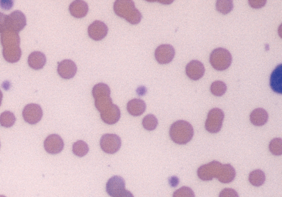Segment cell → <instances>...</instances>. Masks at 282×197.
Segmentation results:
<instances>
[{"mask_svg":"<svg viewBox=\"0 0 282 197\" xmlns=\"http://www.w3.org/2000/svg\"><path fill=\"white\" fill-rule=\"evenodd\" d=\"M1 44L3 48V58L8 63L15 64L22 56V50L19 45L20 39L18 33L11 30H6L1 34Z\"/></svg>","mask_w":282,"mask_h":197,"instance_id":"6da1fadb","label":"cell"},{"mask_svg":"<svg viewBox=\"0 0 282 197\" xmlns=\"http://www.w3.org/2000/svg\"><path fill=\"white\" fill-rule=\"evenodd\" d=\"M113 10L118 16L124 18L132 24H139L142 19V14L132 0H117L114 4Z\"/></svg>","mask_w":282,"mask_h":197,"instance_id":"7a4b0ae2","label":"cell"},{"mask_svg":"<svg viewBox=\"0 0 282 197\" xmlns=\"http://www.w3.org/2000/svg\"><path fill=\"white\" fill-rule=\"evenodd\" d=\"M194 134V130L189 122L179 120L174 122L170 129L172 140L177 144H185L189 142Z\"/></svg>","mask_w":282,"mask_h":197,"instance_id":"3957f363","label":"cell"},{"mask_svg":"<svg viewBox=\"0 0 282 197\" xmlns=\"http://www.w3.org/2000/svg\"><path fill=\"white\" fill-rule=\"evenodd\" d=\"M92 96L95 98V106L100 113L113 104L111 90L106 84L100 82L94 86Z\"/></svg>","mask_w":282,"mask_h":197,"instance_id":"277c9868","label":"cell"},{"mask_svg":"<svg viewBox=\"0 0 282 197\" xmlns=\"http://www.w3.org/2000/svg\"><path fill=\"white\" fill-rule=\"evenodd\" d=\"M230 52L223 48L213 50L210 56V63L213 68L219 71L227 70L232 63Z\"/></svg>","mask_w":282,"mask_h":197,"instance_id":"5b68a950","label":"cell"},{"mask_svg":"<svg viewBox=\"0 0 282 197\" xmlns=\"http://www.w3.org/2000/svg\"><path fill=\"white\" fill-rule=\"evenodd\" d=\"M224 118L223 111L219 108H214L208 113L205 127L208 132L216 134L220 132Z\"/></svg>","mask_w":282,"mask_h":197,"instance_id":"8992f818","label":"cell"},{"mask_svg":"<svg viewBox=\"0 0 282 197\" xmlns=\"http://www.w3.org/2000/svg\"><path fill=\"white\" fill-rule=\"evenodd\" d=\"M121 139L116 134H105L101 138V148L106 154H116L121 148Z\"/></svg>","mask_w":282,"mask_h":197,"instance_id":"52a82bcc","label":"cell"},{"mask_svg":"<svg viewBox=\"0 0 282 197\" xmlns=\"http://www.w3.org/2000/svg\"><path fill=\"white\" fill-rule=\"evenodd\" d=\"M222 166V164L217 160L204 164L198 169V178L204 181L212 180L217 178Z\"/></svg>","mask_w":282,"mask_h":197,"instance_id":"ba28073f","label":"cell"},{"mask_svg":"<svg viewBox=\"0 0 282 197\" xmlns=\"http://www.w3.org/2000/svg\"><path fill=\"white\" fill-rule=\"evenodd\" d=\"M42 108L40 106L35 104H29L26 106L22 112L23 118L25 122L35 125L43 117Z\"/></svg>","mask_w":282,"mask_h":197,"instance_id":"9c48e42d","label":"cell"},{"mask_svg":"<svg viewBox=\"0 0 282 197\" xmlns=\"http://www.w3.org/2000/svg\"><path fill=\"white\" fill-rule=\"evenodd\" d=\"M26 25H27V20L25 15L19 10H15L7 15V30H11L18 34Z\"/></svg>","mask_w":282,"mask_h":197,"instance_id":"30bf717a","label":"cell"},{"mask_svg":"<svg viewBox=\"0 0 282 197\" xmlns=\"http://www.w3.org/2000/svg\"><path fill=\"white\" fill-rule=\"evenodd\" d=\"M175 56V48L170 44H161L155 50L156 60L160 64H170L174 58Z\"/></svg>","mask_w":282,"mask_h":197,"instance_id":"8fae6325","label":"cell"},{"mask_svg":"<svg viewBox=\"0 0 282 197\" xmlns=\"http://www.w3.org/2000/svg\"><path fill=\"white\" fill-rule=\"evenodd\" d=\"M45 151L51 154H59L64 147L62 138L56 134H52L45 139L44 142Z\"/></svg>","mask_w":282,"mask_h":197,"instance_id":"7c38bea8","label":"cell"},{"mask_svg":"<svg viewBox=\"0 0 282 197\" xmlns=\"http://www.w3.org/2000/svg\"><path fill=\"white\" fill-rule=\"evenodd\" d=\"M108 31L107 26L101 20H96L88 28V34L90 38L96 41L103 40L106 37Z\"/></svg>","mask_w":282,"mask_h":197,"instance_id":"4fadbf2b","label":"cell"},{"mask_svg":"<svg viewBox=\"0 0 282 197\" xmlns=\"http://www.w3.org/2000/svg\"><path fill=\"white\" fill-rule=\"evenodd\" d=\"M77 68L74 62L70 60H65L58 62L57 72L62 78L70 80L76 74Z\"/></svg>","mask_w":282,"mask_h":197,"instance_id":"5bb4252c","label":"cell"},{"mask_svg":"<svg viewBox=\"0 0 282 197\" xmlns=\"http://www.w3.org/2000/svg\"><path fill=\"white\" fill-rule=\"evenodd\" d=\"M124 180L120 176H114L109 178L106 184V192L109 196L116 197L125 189Z\"/></svg>","mask_w":282,"mask_h":197,"instance_id":"9a60e30c","label":"cell"},{"mask_svg":"<svg viewBox=\"0 0 282 197\" xmlns=\"http://www.w3.org/2000/svg\"><path fill=\"white\" fill-rule=\"evenodd\" d=\"M205 68L203 64L199 60H193L188 64L186 68V72L188 76L193 80H198L202 78L205 72Z\"/></svg>","mask_w":282,"mask_h":197,"instance_id":"2e32d148","label":"cell"},{"mask_svg":"<svg viewBox=\"0 0 282 197\" xmlns=\"http://www.w3.org/2000/svg\"><path fill=\"white\" fill-rule=\"evenodd\" d=\"M101 118L104 122L113 125L121 118V111L118 106L113 104L101 112Z\"/></svg>","mask_w":282,"mask_h":197,"instance_id":"e0dca14e","label":"cell"},{"mask_svg":"<svg viewBox=\"0 0 282 197\" xmlns=\"http://www.w3.org/2000/svg\"><path fill=\"white\" fill-rule=\"evenodd\" d=\"M69 10L73 17L81 18L86 16L89 9L86 2L81 0H76L70 4Z\"/></svg>","mask_w":282,"mask_h":197,"instance_id":"ac0fdd59","label":"cell"},{"mask_svg":"<svg viewBox=\"0 0 282 197\" xmlns=\"http://www.w3.org/2000/svg\"><path fill=\"white\" fill-rule=\"evenodd\" d=\"M270 86L274 92L282 94V64H280L274 70L270 77Z\"/></svg>","mask_w":282,"mask_h":197,"instance_id":"d6986e66","label":"cell"},{"mask_svg":"<svg viewBox=\"0 0 282 197\" xmlns=\"http://www.w3.org/2000/svg\"><path fill=\"white\" fill-rule=\"evenodd\" d=\"M46 62V58L45 55L39 51L33 52L28 56V65L31 68L34 70L42 69L45 65Z\"/></svg>","mask_w":282,"mask_h":197,"instance_id":"ffe728a7","label":"cell"},{"mask_svg":"<svg viewBox=\"0 0 282 197\" xmlns=\"http://www.w3.org/2000/svg\"><path fill=\"white\" fill-rule=\"evenodd\" d=\"M236 176V170L231 164H222L217 178L223 184H229L232 182Z\"/></svg>","mask_w":282,"mask_h":197,"instance_id":"44dd1931","label":"cell"},{"mask_svg":"<svg viewBox=\"0 0 282 197\" xmlns=\"http://www.w3.org/2000/svg\"><path fill=\"white\" fill-rule=\"evenodd\" d=\"M147 106L144 101L139 98H134L127 104V110L133 116H142L145 112Z\"/></svg>","mask_w":282,"mask_h":197,"instance_id":"7402d4cb","label":"cell"},{"mask_svg":"<svg viewBox=\"0 0 282 197\" xmlns=\"http://www.w3.org/2000/svg\"><path fill=\"white\" fill-rule=\"evenodd\" d=\"M269 114L264 108H258L255 110L250 115V121L253 125L261 126L268 122Z\"/></svg>","mask_w":282,"mask_h":197,"instance_id":"603a6c76","label":"cell"},{"mask_svg":"<svg viewBox=\"0 0 282 197\" xmlns=\"http://www.w3.org/2000/svg\"><path fill=\"white\" fill-rule=\"evenodd\" d=\"M266 180V176L263 170H257L253 171L249 175V181L251 184L255 186H260L264 184Z\"/></svg>","mask_w":282,"mask_h":197,"instance_id":"cb8c5ba5","label":"cell"},{"mask_svg":"<svg viewBox=\"0 0 282 197\" xmlns=\"http://www.w3.org/2000/svg\"><path fill=\"white\" fill-rule=\"evenodd\" d=\"M88 152H89V148L85 142L77 141L72 145V152L78 157L85 156Z\"/></svg>","mask_w":282,"mask_h":197,"instance_id":"d4e9b609","label":"cell"},{"mask_svg":"<svg viewBox=\"0 0 282 197\" xmlns=\"http://www.w3.org/2000/svg\"><path fill=\"white\" fill-rule=\"evenodd\" d=\"M15 120H16V118H15L14 114L11 112H4L0 116V125L4 128L12 127Z\"/></svg>","mask_w":282,"mask_h":197,"instance_id":"484cf974","label":"cell"},{"mask_svg":"<svg viewBox=\"0 0 282 197\" xmlns=\"http://www.w3.org/2000/svg\"><path fill=\"white\" fill-rule=\"evenodd\" d=\"M234 8L232 0H218L216 2V8L218 12L223 14L231 12Z\"/></svg>","mask_w":282,"mask_h":197,"instance_id":"4316f807","label":"cell"},{"mask_svg":"<svg viewBox=\"0 0 282 197\" xmlns=\"http://www.w3.org/2000/svg\"><path fill=\"white\" fill-rule=\"evenodd\" d=\"M227 86L225 82L222 81L213 82L211 86V91L215 96H221L226 92Z\"/></svg>","mask_w":282,"mask_h":197,"instance_id":"83f0119b","label":"cell"},{"mask_svg":"<svg viewBox=\"0 0 282 197\" xmlns=\"http://www.w3.org/2000/svg\"><path fill=\"white\" fill-rule=\"evenodd\" d=\"M143 126L145 129L148 131H153L157 128L158 120L153 114H149L144 117L143 120Z\"/></svg>","mask_w":282,"mask_h":197,"instance_id":"f1b7e54d","label":"cell"},{"mask_svg":"<svg viewBox=\"0 0 282 197\" xmlns=\"http://www.w3.org/2000/svg\"><path fill=\"white\" fill-rule=\"evenodd\" d=\"M270 152L276 156L282 154V140L281 138H276L273 140L270 144Z\"/></svg>","mask_w":282,"mask_h":197,"instance_id":"f546056e","label":"cell"},{"mask_svg":"<svg viewBox=\"0 0 282 197\" xmlns=\"http://www.w3.org/2000/svg\"><path fill=\"white\" fill-rule=\"evenodd\" d=\"M173 197H195V194L191 188L184 186L175 191Z\"/></svg>","mask_w":282,"mask_h":197,"instance_id":"4dcf8cb0","label":"cell"},{"mask_svg":"<svg viewBox=\"0 0 282 197\" xmlns=\"http://www.w3.org/2000/svg\"><path fill=\"white\" fill-rule=\"evenodd\" d=\"M7 30V15L0 12V34Z\"/></svg>","mask_w":282,"mask_h":197,"instance_id":"1f68e13d","label":"cell"},{"mask_svg":"<svg viewBox=\"0 0 282 197\" xmlns=\"http://www.w3.org/2000/svg\"><path fill=\"white\" fill-rule=\"evenodd\" d=\"M219 197H239L237 192L232 188L224 189L219 194Z\"/></svg>","mask_w":282,"mask_h":197,"instance_id":"d6a6232c","label":"cell"},{"mask_svg":"<svg viewBox=\"0 0 282 197\" xmlns=\"http://www.w3.org/2000/svg\"><path fill=\"white\" fill-rule=\"evenodd\" d=\"M249 2L250 6L253 8H260L265 6L266 2H267V1H265V0H263V1H258V0H257V1H254V0H250Z\"/></svg>","mask_w":282,"mask_h":197,"instance_id":"836d02e7","label":"cell"},{"mask_svg":"<svg viewBox=\"0 0 282 197\" xmlns=\"http://www.w3.org/2000/svg\"><path fill=\"white\" fill-rule=\"evenodd\" d=\"M116 197H134L133 194L130 192V191L127 190H124L122 193L118 194Z\"/></svg>","mask_w":282,"mask_h":197,"instance_id":"e575fe53","label":"cell"},{"mask_svg":"<svg viewBox=\"0 0 282 197\" xmlns=\"http://www.w3.org/2000/svg\"><path fill=\"white\" fill-rule=\"evenodd\" d=\"M179 182V179L176 177H172L170 178V184L172 186H176Z\"/></svg>","mask_w":282,"mask_h":197,"instance_id":"d590c367","label":"cell"},{"mask_svg":"<svg viewBox=\"0 0 282 197\" xmlns=\"http://www.w3.org/2000/svg\"><path fill=\"white\" fill-rule=\"evenodd\" d=\"M3 94L1 90H0V106H1L2 101Z\"/></svg>","mask_w":282,"mask_h":197,"instance_id":"8d00e7d4","label":"cell"},{"mask_svg":"<svg viewBox=\"0 0 282 197\" xmlns=\"http://www.w3.org/2000/svg\"><path fill=\"white\" fill-rule=\"evenodd\" d=\"M0 197H6V196H3V195H1L0 196Z\"/></svg>","mask_w":282,"mask_h":197,"instance_id":"74e56055","label":"cell"},{"mask_svg":"<svg viewBox=\"0 0 282 197\" xmlns=\"http://www.w3.org/2000/svg\"><path fill=\"white\" fill-rule=\"evenodd\" d=\"M0 147H1V143H0Z\"/></svg>","mask_w":282,"mask_h":197,"instance_id":"f35d334b","label":"cell"}]
</instances>
